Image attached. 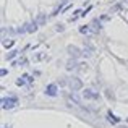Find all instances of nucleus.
Returning <instances> with one entry per match:
<instances>
[{
	"mask_svg": "<svg viewBox=\"0 0 128 128\" xmlns=\"http://www.w3.org/2000/svg\"><path fill=\"white\" fill-rule=\"evenodd\" d=\"M88 31H89V29H88V26H84V28H80V32H83V34H88Z\"/></svg>",
	"mask_w": 128,
	"mask_h": 128,
	"instance_id": "0eeeda50",
	"label": "nucleus"
},
{
	"mask_svg": "<svg viewBox=\"0 0 128 128\" xmlns=\"http://www.w3.org/2000/svg\"><path fill=\"white\" fill-rule=\"evenodd\" d=\"M80 86H81V84H80L78 80H73V81H72V88H73V89H78Z\"/></svg>",
	"mask_w": 128,
	"mask_h": 128,
	"instance_id": "39448f33",
	"label": "nucleus"
},
{
	"mask_svg": "<svg viewBox=\"0 0 128 128\" xmlns=\"http://www.w3.org/2000/svg\"><path fill=\"white\" fill-rule=\"evenodd\" d=\"M91 26H92V29L99 31V21H97V20H94V21H92V24H91Z\"/></svg>",
	"mask_w": 128,
	"mask_h": 128,
	"instance_id": "423d86ee",
	"label": "nucleus"
},
{
	"mask_svg": "<svg viewBox=\"0 0 128 128\" xmlns=\"http://www.w3.org/2000/svg\"><path fill=\"white\" fill-rule=\"evenodd\" d=\"M109 118H110V120H112V122H114V123H117V122H118V120H117V118H114V115H112V114H109Z\"/></svg>",
	"mask_w": 128,
	"mask_h": 128,
	"instance_id": "6e6552de",
	"label": "nucleus"
},
{
	"mask_svg": "<svg viewBox=\"0 0 128 128\" xmlns=\"http://www.w3.org/2000/svg\"><path fill=\"white\" fill-rule=\"evenodd\" d=\"M15 104H18V100H16L15 97H5V99H2V107L3 109H12Z\"/></svg>",
	"mask_w": 128,
	"mask_h": 128,
	"instance_id": "f257e3e1",
	"label": "nucleus"
},
{
	"mask_svg": "<svg viewBox=\"0 0 128 128\" xmlns=\"http://www.w3.org/2000/svg\"><path fill=\"white\" fill-rule=\"evenodd\" d=\"M83 96L88 97V99H94V97H96V94L91 92V91H84V94H83Z\"/></svg>",
	"mask_w": 128,
	"mask_h": 128,
	"instance_id": "7ed1b4c3",
	"label": "nucleus"
},
{
	"mask_svg": "<svg viewBox=\"0 0 128 128\" xmlns=\"http://www.w3.org/2000/svg\"><path fill=\"white\" fill-rule=\"evenodd\" d=\"M36 23H38V24H42V23H46V15H39L38 20H36Z\"/></svg>",
	"mask_w": 128,
	"mask_h": 128,
	"instance_id": "20e7f679",
	"label": "nucleus"
},
{
	"mask_svg": "<svg viewBox=\"0 0 128 128\" xmlns=\"http://www.w3.org/2000/svg\"><path fill=\"white\" fill-rule=\"evenodd\" d=\"M47 94H49V96H57V86L55 84L47 86Z\"/></svg>",
	"mask_w": 128,
	"mask_h": 128,
	"instance_id": "f03ea898",
	"label": "nucleus"
}]
</instances>
